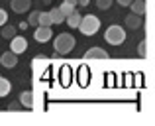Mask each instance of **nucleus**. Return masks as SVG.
Masks as SVG:
<instances>
[{
	"label": "nucleus",
	"mask_w": 155,
	"mask_h": 126,
	"mask_svg": "<svg viewBox=\"0 0 155 126\" xmlns=\"http://www.w3.org/2000/svg\"><path fill=\"white\" fill-rule=\"evenodd\" d=\"M75 43H77V39L73 38V34H59L55 38V42H53V49H55L57 55H67L73 51Z\"/></svg>",
	"instance_id": "obj_1"
},
{
	"label": "nucleus",
	"mask_w": 155,
	"mask_h": 126,
	"mask_svg": "<svg viewBox=\"0 0 155 126\" xmlns=\"http://www.w3.org/2000/svg\"><path fill=\"white\" fill-rule=\"evenodd\" d=\"M28 26H39V10H34L28 18Z\"/></svg>",
	"instance_id": "obj_17"
},
{
	"label": "nucleus",
	"mask_w": 155,
	"mask_h": 126,
	"mask_svg": "<svg viewBox=\"0 0 155 126\" xmlns=\"http://www.w3.org/2000/svg\"><path fill=\"white\" fill-rule=\"evenodd\" d=\"M104 39L110 46H120V43L126 42V30L122 26H118V24H114V26H110L108 30H106Z\"/></svg>",
	"instance_id": "obj_3"
},
{
	"label": "nucleus",
	"mask_w": 155,
	"mask_h": 126,
	"mask_svg": "<svg viewBox=\"0 0 155 126\" xmlns=\"http://www.w3.org/2000/svg\"><path fill=\"white\" fill-rule=\"evenodd\" d=\"M39 26H51L49 12H39Z\"/></svg>",
	"instance_id": "obj_18"
},
{
	"label": "nucleus",
	"mask_w": 155,
	"mask_h": 126,
	"mask_svg": "<svg viewBox=\"0 0 155 126\" xmlns=\"http://www.w3.org/2000/svg\"><path fill=\"white\" fill-rule=\"evenodd\" d=\"M49 18H51V24H63L65 22V16L61 14L59 8H53V10H49Z\"/></svg>",
	"instance_id": "obj_13"
},
{
	"label": "nucleus",
	"mask_w": 155,
	"mask_h": 126,
	"mask_svg": "<svg viewBox=\"0 0 155 126\" xmlns=\"http://www.w3.org/2000/svg\"><path fill=\"white\" fill-rule=\"evenodd\" d=\"M20 107H22V104H20V100H18V103H10V104H8V108H10V111H18Z\"/></svg>",
	"instance_id": "obj_22"
},
{
	"label": "nucleus",
	"mask_w": 155,
	"mask_h": 126,
	"mask_svg": "<svg viewBox=\"0 0 155 126\" xmlns=\"http://www.w3.org/2000/svg\"><path fill=\"white\" fill-rule=\"evenodd\" d=\"M18 99H20V104H22V107L34 108V93H31V91H22Z\"/></svg>",
	"instance_id": "obj_9"
},
{
	"label": "nucleus",
	"mask_w": 155,
	"mask_h": 126,
	"mask_svg": "<svg viewBox=\"0 0 155 126\" xmlns=\"http://www.w3.org/2000/svg\"><path fill=\"white\" fill-rule=\"evenodd\" d=\"M6 20H8L6 10H2V8H0V26H4V24H6Z\"/></svg>",
	"instance_id": "obj_20"
},
{
	"label": "nucleus",
	"mask_w": 155,
	"mask_h": 126,
	"mask_svg": "<svg viewBox=\"0 0 155 126\" xmlns=\"http://www.w3.org/2000/svg\"><path fill=\"white\" fill-rule=\"evenodd\" d=\"M10 91H12V83L4 77H0V97H8Z\"/></svg>",
	"instance_id": "obj_14"
},
{
	"label": "nucleus",
	"mask_w": 155,
	"mask_h": 126,
	"mask_svg": "<svg viewBox=\"0 0 155 126\" xmlns=\"http://www.w3.org/2000/svg\"><path fill=\"white\" fill-rule=\"evenodd\" d=\"M16 63H18V55L14 53V51H4L2 55H0V65L6 69H12L16 67Z\"/></svg>",
	"instance_id": "obj_6"
},
{
	"label": "nucleus",
	"mask_w": 155,
	"mask_h": 126,
	"mask_svg": "<svg viewBox=\"0 0 155 126\" xmlns=\"http://www.w3.org/2000/svg\"><path fill=\"white\" fill-rule=\"evenodd\" d=\"M10 6L16 14H24L31 8V0H10Z\"/></svg>",
	"instance_id": "obj_8"
},
{
	"label": "nucleus",
	"mask_w": 155,
	"mask_h": 126,
	"mask_svg": "<svg viewBox=\"0 0 155 126\" xmlns=\"http://www.w3.org/2000/svg\"><path fill=\"white\" fill-rule=\"evenodd\" d=\"M118 4H120V6H130L132 0H118Z\"/></svg>",
	"instance_id": "obj_24"
},
{
	"label": "nucleus",
	"mask_w": 155,
	"mask_h": 126,
	"mask_svg": "<svg viewBox=\"0 0 155 126\" xmlns=\"http://www.w3.org/2000/svg\"><path fill=\"white\" fill-rule=\"evenodd\" d=\"M26 49H28V39L24 38V36H14V38L10 39V51H14L16 55L24 53Z\"/></svg>",
	"instance_id": "obj_4"
},
{
	"label": "nucleus",
	"mask_w": 155,
	"mask_h": 126,
	"mask_svg": "<svg viewBox=\"0 0 155 126\" xmlns=\"http://www.w3.org/2000/svg\"><path fill=\"white\" fill-rule=\"evenodd\" d=\"M51 36H53L51 26H35V34H34L35 42L45 43V42H49V39H51Z\"/></svg>",
	"instance_id": "obj_5"
},
{
	"label": "nucleus",
	"mask_w": 155,
	"mask_h": 126,
	"mask_svg": "<svg viewBox=\"0 0 155 126\" xmlns=\"http://www.w3.org/2000/svg\"><path fill=\"white\" fill-rule=\"evenodd\" d=\"M96 6H98L100 10H108V8L112 6V0H96Z\"/></svg>",
	"instance_id": "obj_19"
},
{
	"label": "nucleus",
	"mask_w": 155,
	"mask_h": 126,
	"mask_svg": "<svg viewBox=\"0 0 155 126\" xmlns=\"http://www.w3.org/2000/svg\"><path fill=\"white\" fill-rule=\"evenodd\" d=\"M84 59H108V51H104L102 47H91L84 51Z\"/></svg>",
	"instance_id": "obj_7"
},
{
	"label": "nucleus",
	"mask_w": 155,
	"mask_h": 126,
	"mask_svg": "<svg viewBox=\"0 0 155 126\" xmlns=\"http://www.w3.org/2000/svg\"><path fill=\"white\" fill-rule=\"evenodd\" d=\"M126 26L132 28V30H137V28L141 26V16H137V14H128V16H126Z\"/></svg>",
	"instance_id": "obj_12"
},
{
	"label": "nucleus",
	"mask_w": 155,
	"mask_h": 126,
	"mask_svg": "<svg viewBox=\"0 0 155 126\" xmlns=\"http://www.w3.org/2000/svg\"><path fill=\"white\" fill-rule=\"evenodd\" d=\"M81 18H83V14H81L79 10H75L73 14H69L67 18H65V22H67V24H69V28L73 30V28H79V24H81Z\"/></svg>",
	"instance_id": "obj_10"
},
{
	"label": "nucleus",
	"mask_w": 155,
	"mask_h": 126,
	"mask_svg": "<svg viewBox=\"0 0 155 126\" xmlns=\"http://www.w3.org/2000/svg\"><path fill=\"white\" fill-rule=\"evenodd\" d=\"M130 8H132V14L143 16V14H145V0H132Z\"/></svg>",
	"instance_id": "obj_11"
},
{
	"label": "nucleus",
	"mask_w": 155,
	"mask_h": 126,
	"mask_svg": "<svg viewBox=\"0 0 155 126\" xmlns=\"http://www.w3.org/2000/svg\"><path fill=\"white\" fill-rule=\"evenodd\" d=\"M63 2H67V4H73V6H77V0H63Z\"/></svg>",
	"instance_id": "obj_25"
},
{
	"label": "nucleus",
	"mask_w": 155,
	"mask_h": 126,
	"mask_svg": "<svg viewBox=\"0 0 155 126\" xmlns=\"http://www.w3.org/2000/svg\"><path fill=\"white\" fill-rule=\"evenodd\" d=\"M137 53H140L141 57H145V42H140V46H137Z\"/></svg>",
	"instance_id": "obj_21"
},
{
	"label": "nucleus",
	"mask_w": 155,
	"mask_h": 126,
	"mask_svg": "<svg viewBox=\"0 0 155 126\" xmlns=\"http://www.w3.org/2000/svg\"><path fill=\"white\" fill-rule=\"evenodd\" d=\"M77 4H79V6H88L91 0H77Z\"/></svg>",
	"instance_id": "obj_23"
},
{
	"label": "nucleus",
	"mask_w": 155,
	"mask_h": 126,
	"mask_svg": "<svg viewBox=\"0 0 155 126\" xmlns=\"http://www.w3.org/2000/svg\"><path fill=\"white\" fill-rule=\"evenodd\" d=\"M100 28V20L96 18L94 14H87L81 18V24H79V30L83 32L84 36H94Z\"/></svg>",
	"instance_id": "obj_2"
},
{
	"label": "nucleus",
	"mask_w": 155,
	"mask_h": 126,
	"mask_svg": "<svg viewBox=\"0 0 155 126\" xmlns=\"http://www.w3.org/2000/svg\"><path fill=\"white\" fill-rule=\"evenodd\" d=\"M59 10H61V14L65 16V18H67L69 14H73V12H75V6H73V4H67V2H63L59 6Z\"/></svg>",
	"instance_id": "obj_16"
},
{
	"label": "nucleus",
	"mask_w": 155,
	"mask_h": 126,
	"mask_svg": "<svg viewBox=\"0 0 155 126\" xmlns=\"http://www.w3.org/2000/svg\"><path fill=\"white\" fill-rule=\"evenodd\" d=\"M0 36H2L4 39H12L16 36V26H6L4 24L2 26V32H0Z\"/></svg>",
	"instance_id": "obj_15"
}]
</instances>
